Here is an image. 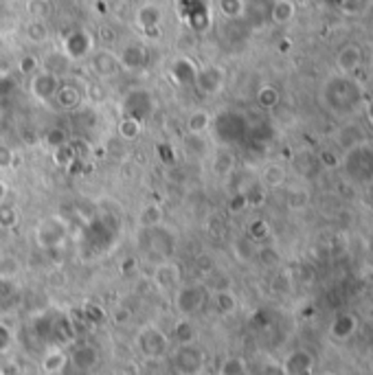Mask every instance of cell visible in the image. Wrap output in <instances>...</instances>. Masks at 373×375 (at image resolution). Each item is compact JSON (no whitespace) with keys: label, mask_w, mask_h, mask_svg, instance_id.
I'll use <instances>...</instances> for the list:
<instances>
[{"label":"cell","mask_w":373,"mask_h":375,"mask_svg":"<svg viewBox=\"0 0 373 375\" xmlns=\"http://www.w3.org/2000/svg\"><path fill=\"white\" fill-rule=\"evenodd\" d=\"M141 248L156 257L158 264L169 262V257L176 250V235L169 231L165 224H156V226H141L139 233Z\"/></svg>","instance_id":"6da1fadb"},{"label":"cell","mask_w":373,"mask_h":375,"mask_svg":"<svg viewBox=\"0 0 373 375\" xmlns=\"http://www.w3.org/2000/svg\"><path fill=\"white\" fill-rule=\"evenodd\" d=\"M209 132H213L218 143L233 145V143H239L248 134V121H246L244 114L224 110V112L218 114V117H213V123H211Z\"/></svg>","instance_id":"7a4b0ae2"},{"label":"cell","mask_w":373,"mask_h":375,"mask_svg":"<svg viewBox=\"0 0 373 375\" xmlns=\"http://www.w3.org/2000/svg\"><path fill=\"white\" fill-rule=\"evenodd\" d=\"M363 167H365L367 183L373 181V143H367V141L356 143L353 148L347 150L343 158L345 174L356 183H363Z\"/></svg>","instance_id":"3957f363"},{"label":"cell","mask_w":373,"mask_h":375,"mask_svg":"<svg viewBox=\"0 0 373 375\" xmlns=\"http://www.w3.org/2000/svg\"><path fill=\"white\" fill-rule=\"evenodd\" d=\"M121 110H123V117L127 119H134L139 123H148L152 117H154V112H156V99H154V94L150 90H145V88H132V90H127L125 97H123V101H121Z\"/></svg>","instance_id":"277c9868"},{"label":"cell","mask_w":373,"mask_h":375,"mask_svg":"<svg viewBox=\"0 0 373 375\" xmlns=\"http://www.w3.org/2000/svg\"><path fill=\"white\" fill-rule=\"evenodd\" d=\"M169 347H171L169 336L160 327H156V325H145L136 334V349L148 360H158V358L167 355Z\"/></svg>","instance_id":"5b68a950"},{"label":"cell","mask_w":373,"mask_h":375,"mask_svg":"<svg viewBox=\"0 0 373 375\" xmlns=\"http://www.w3.org/2000/svg\"><path fill=\"white\" fill-rule=\"evenodd\" d=\"M206 303V288L202 283H187L181 285L174 295V307L183 318L196 316Z\"/></svg>","instance_id":"8992f818"},{"label":"cell","mask_w":373,"mask_h":375,"mask_svg":"<svg viewBox=\"0 0 373 375\" xmlns=\"http://www.w3.org/2000/svg\"><path fill=\"white\" fill-rule=\"evenodd\" d=\"M204 351L193 342V345L176 347L171 355V367L178 375H200L204 371Z\"/></svg>","instance_id":"52a82bcc"},{"label":"cell","mask_w":373,"mask_h":375,"mask_svg":"<svg viewBox=\"0 0 373 375\" xmlns=\"http://www.w3.org/2000/svg\"><path fill=\"white\" fill-rule=\"evenodd\" d=\"M176 11L193 31H206L211 24V7L206 0H176Z\"/></svg>","instance_id":"ba28073f"},{"label":"cell","mask_w":373,"mask_h":375,"mask_svg":"<svg viewBox=\"0 0 373 375\" xmlns=\"http://www.w3.org/2000/svg\"><path fill=\"white\" fill-rule=\"evenodd\" d=\"M66 235H69V224L62 218H55V215L42 220L36 228V241L42 248L59 246V243L66 239Z\"/></svg>","instance_id":"9c48e42d"},{"label":"cell","mask_w":373,"mask_h":375,"mask_svg":"<svg viewBox=\"0 0 373 375\" xmlns=\"http://www.w3.org/2000/svg\"><path fill=\"white\" fill-rule=\"evenodd\" d=\"M224 81H226L224 69H220L218 64H209V66L198 69L193 86H196L202 94L211 97V94H218L224 88Z\"/></svg>","instance_id":"30bf717a"},{"label":"cell","mask_w":373,"mask_h":375,"mask_svg":"<svg viewBox=\"0 0 373 375\" xmlns=\"http://www.w3.org/2000/svg\"><path fill=\"white\" fill-rule=\"evenodd\" d=\"M59 88V77L48 73V71H40L36 75H31V84L29 90L34 94V99H38L40 104H48L53 101V97Z\"/></svg>","instance_id":"8fae6325"},{"label":"cell","mask_w":373,"mask_h":375,"mask_svg":"<svg viewBox=\"0 0 373 375\" xmlns=\"http://www.w3.org/2000/svg\"><path fill=\"white\" fill-rule=\"evenodd\" d=\"M92 53V38L86 31L77 29V31H71L64 40V55L69 59H86L88 55Z\"/></svg>","instance_id":"7c38bea8"},{"label":"cell","mask_w":373,"mask_h":375,"mask_svg":"<svg viewBox=\"0 0 373 375\" xmlns=\"http://www.w3.org/2000/svg\"><path fill=\"white\" fill-rule=\"evenodd\" d=\"M154 283L163 292H176L181 288V268H178L174 262L158 264L154 270Z\"/></svg>","instance_id":"4fadbf2b"},{"label":"cell","mask_w":373,"mask_h":375,"mask_svg":"<svg viewBox=\"0 0 373 375\" xmlns=\"http://www.w3.org/2000/svg\"><path fill=\"white\" fill-rule=\"evenodd\" d=\"M121 69L127 71H143L150 64V51L145 44H129L123 48V53L119 57Z\"/></svg>","instance_id":"5bb4252c"},{"label":"cell","mask_w":373,"mask_h":375,"mask_svg":"<svg viewBox=\"0 0 373 375\" xmlns=\"http://www.w3.org/2000/svg\"><path fill=\"white\" fill-rule=\"evenodd\" d=\"M196 73H198V66L187 57L174 59L171 66H169V75L176 81V86H183V88L193 86V81H196Z\"/></svg>","instance_id":"9a60e30c"},{"label":"cell","mask_w":373,"mask_h":375,"mask_svg":"<svg viewBox=\"0 0 373 375\" xmlns=\"http://www.w3.org/2000/svg\"><path fill=\"white\" fill-rule=\"evenodd\" d=\"M360 64H363V51L356 44H347L343 46L338 51L336 55V66L338 71L343 73V75H351L360 69Z\"/></svg>","instance_id":"2e32d148"},{"label":"cell","mask_w":373,"mask_h":375,"mask_svg":"<svg viewBox=\"0 0 373 375\" xmlns=\"http://www.w3.org/2000/svg\"><path fill=\"white\" fill-rule=\"evenodd\" d=\"M169 340H171V345H176V347L193 345V342L198 340V330H196V325H193V320L183 318V316L178 318L171 334H169Z\"/></svg>","instance_id":"e0dca14e"},{"label":"cell","mask_w":373,"mask_h":375,"mask_svg":"<svg viewBox=\"0 0 373 375\" xmlns=\"http://www.w3.org/2000/svg\"><path fill=\"white\" fill-rule=\"evenodd\" d=\"M97 362V351L90 347V345H84V347H77L71 355H69V362H66V369L64 371H69V369H75L77 373H90V369L94 367Z\"/></svg>","instance_id":"ac0fdd59"},{"label":"cell","mask_w":373,"mask_h":375,"mask_svg":"<svg viewBox=\"0 0 373 375\" xmlns=\"http://www.w3.org/2000/svg\"><path fill=\"white\" fill-rule=\"evenodd\" d=\"M160 22H163V9L154 3H148L143 5L139 11H136V24L145 31V34H156Z\"/></svg>","instance_id":"d6986e66"},{"label":"cell","mask_w":373,"mask_h":375,"mask_svg":"<svg viewBox=\"0 0 373 375\" xmlns=\"http://www.w3.org/2000/svg\"><path fill=\"white\" fill-rule=\"evenodd\" d=\"M53 104L59 108V110H66V112H73L79 108L82 104V90H79L75 84H62L59 81V88L53 97Z\"/></svg>","instance_id":"ffe728a7"},{"label":"cell","mask_w":373,"mask_h":375,"mask_svg":"<svg viewBox=\"0 0 373 375\" xmlns=\"http://www.w3.org/2000/svg\"><path fill=\"white\" fill-rule=\"evenodd\" d=\"M92 69L97 75H101V77H112V75H117L119 69H121V62L115 53H110V51H99V53H94L92 55Z\"/></svg>","instance_id":"44dd1931"},{"label":"cell","mask_w":373,"mask_h":375,"mask_svg":"<svg viewBox=\"0 0 373 375\" xmlns=\"http://www.w3.org/2000/svg\"><path fill=\"white\" fill-rule=\"evenodd\" d=\"M20 301V285L15 279H0V312H7Z\"/></svg>","instance_id":"7402d4cb"},{"label":"cell","mask_w":373,"mask_h":375,"mask_svg":"<svg viewBox=\"0 0 373 375\" xmlns=\"http://www.w3.org/2000/svg\"><path fill=\"white\" fill-rule=\"evenodd\" d=\"M211 123H213V117L206 110H196L187 119V132L189 136H204L211 129Z\"/></svg>","instance_id":"603a6c76"},{"label":"cell","mask_w":373,"mask_h":375,"mask_svg":"<svg viewBox=\"0 0 373 375\" xmlns=\"http://www.w3.org/2000/svg\"><path fill=\"white\" fill-rule=\"evenodd\" d=\"M66 362H69V353L62 347H51V351L42 358V369L46 373H62L66 369Z\"/></svg>","instance_id":"cb8c5ba5"},{"label":"cell","mask_w":373,"mask_h":375,"mask_svg":"<svg viewBox=\"0 0 373 375\" xmlns=\"http://www.w3.org/2000/svg\"><path fill=\"white\" fill-rule=\"evenodd\" d=\"M295 0H272V7H270V20L277 22V24H286L295 18Z\"/></svg>","instance_id":"d4e9b609"},{"label":"cell","mask_w":373,"mask_h":375,"mask_svg":"<svg viewBox=\"0 0 373 375\" xmlns=\"http://www.w3.org/2000/svg\"><path fill=\"white\" fill-rule=\"evenodd\" d=\"M262 181L268 189H277L286 183V167L279 162H270L262 171Z\"/></svg>","instance_id":"484cf974"},{"label":"cell","mask_w":373,"mask_h":375,"mask_svg":"<svg viewBox=\"0 0 373 375\" xmlns=\"http://www.w3.org/2000/svg\"><path fill=\"white\" fill-rule=\"evenodd\" d=\"M117 132H119V136H121L123 141H136V139L141 136V132H143V123L123 117V119L119 121Z\"/></svg>","instance_id":"4316f807"},{"label":"cell","mask_w":373,"mask_h":375,"mask_svg":"<svg viewBox=\"0 0 373 375\" xmlns=\"http://www.w3.org/2000/svg\"><path fill=\"white\" fill-rule=\"evenodd\" d=\"M235 305H237V301H235V297L231 295L229 290H220V292H216V295H213V307L218 309L220 314L235 312Z\"/></svg>","instance_id":"83f0119b"},{"label":"cell","mask_w":373,"mask_h":375,"mask_svg":"<svg viewBox=\"0 0 373 375\" xmlns=\"http://www.w3.org/2000/svg\"><path fill=\"white\" fill-rule=\"evenodd\" d=\"M20 220V211L15 208L11 202H0V226L3 228H13Z\"/></svg>","instance_id":"f1b7e54d"},{"label":"cell","mask_w":373,"mask_h":375,"mask_svg":"<svg viewBox=\"0 0 373 375\" xmlns=\"http://www.w3.org/2000/svg\"><path fill=\"white\" fill-rule=\"evenodd\" d=\"M218 5H220V11L231 20L239 18V15H244V11H246L244 0H220Z\"/></svg>","instance_id":"f546056e"},{"label":"cell","mask_w":373,"mask_h":375,"mask_svg":"<svg viewBox=\"0 0 373 375\" xmlns=\"http://www.w3.org/2000/svg\"><path fill=\"white\" fill-rule=\"evenodd\" d=\"M257 104L262 106L264 110H272L274 106L279 104V90L272 86H264L262 90L257 92Z\"/></svg>","instance_id":"4dcf8cb0"},{"label":"cell","mask_w":373,"mask_h":375,"mask_svg":"<svg viewBox=\"0 0 373 375\" xmlns=\"http://www.w3.org/2000/svg\"><path fill=\"white\" fill-rule=\"evenodd\" d=\"M163 224V211L156 204H150L141 211V226H156Z\"/></svg>","instance_id":"1f68e13d"},{"label":"cell","mask_w":373,"mask_h":375,"mask_svg":"<svg viewBox=\"0 0 373 375\" xmlns=\"http://www.w3.org/2000/svg\"><path fill=\"white\" fill-rule=\"evenodd\" d=\"M244 371H246L244 360H241V358H235V355L226 358L220 367V375H244Z\"/></svg>","instance_id":"d6a6232c"},{"label":"cell","mask_w":373,"mask_h":375,"mask_svg":"<svg viewBox=\"0 0 373 375\" xmlns=\"http://www.w3.org/2000/svg\"><path fill=\"white\" fill-rule=\"evenodd\" d=\"M20 272V264L13 257H0V279H15Z\"/></svg>","instance_id":"836d02e7"},{"label":"cell","mask_w":373,"mask_h":375,"mask_svg":"<svg viewBox=\"0 0 373 375\" xmlns=\"http://www.w3.org/2000/svg\"><path fill=\"white\" fill-rule=\"evenodd\" d=\"M46 143L51 145V148H55V150H62V148H66V145L71 143V139L66 136L64 129L55 127V129H51V132L46 134Z\"/></svg>","instance_id":"e575fe53"},{"label":"cell","mask_w":373,"mask_h":375,"mask_svg":"<svg viewBox=\"0 0 373 375\" xmlns=\"http://www.w3.org/2000/svg\"><path fill=\"white\" fill-rule=\"evenodd\" d=\"M15 165V154L7 143H0V169H11Z\"/></svg>","instance_id":"d590c367"},{"label":"cell","mask_w":373,"mask_h":375,"mask_svg":"<svg viewBox=\"0 0 373 375\" xmlns=\"http://www.w3.org/2000/svg\"><path fill=\"white\" fill-rule=\"evenodd\" d=\"M15 90H18V84H15L13 77H9V75L0 77V99H9Z\"/></svg>","instance_id":"8d00e7d4"},{"label":"cell","mask_w":373,"mask_h":375,"mask_svg":"<svg viewBox=\"0 0 373 375\" xmlns=\"http://www.w3.org/2000/svg\"><path fill=\"white\" fill-rule=\"evenodd\" d=\"M11 342H13V334H11V330H9V325L0 323V353L9 351Z\"/></svg>","instance_id":"74e56055"},{"label":"cell","mask_w":373,"mask_h":375,"mask_svg":"<svg viewBox=\"0 0 373 375\" xmlns=\"http://www.w3.org/2000/svg\"><path fill=\"white\" fill-rule=\"evenodd\" d=\"M20 71H22L24 75H36V73H38V59H36V57H22Z\"/></svg>","instance_id":"f35d334b"},{"label":"cell","mask_w":373,"mask_h":375,"mask_svg":"<svg viewBox=\"0 0 373 375\" xmlns=\"http://www.w3.org/2000/svg\"><path fill=\"white\" fill-rule=\"evenodd\" d=\"M7 193H9V185L5 181H0V202L7 200Z\"/></svg>","instance_id":"ab89813d"},{"label":"cell","mask_w":373,"mask_h":375,"mask_svg":"<svg viewBox=\"0 0 373 375\" xmlns=\"http://www.w3.org/2000/svg\"><path fill=\"white\" fill-rule=\"evenodd\" d=\"M321 375H332V373H321Z\"/></svg>","instance_id":"60d3db41"}]
</instances>
